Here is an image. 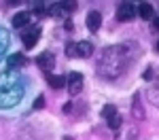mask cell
I'll list each match as a JSON object with an SVG mask.
<instances>
[{
  "label": "cell",
  "instance_id": "cell-1",
  "mask_svg": "<svg viewBox=\"0 0 159 140\" xmlns=\"http://www.w3.org/2000/svg\"><path fill=\"white\" fill-rule=\"evenodd\" d=\"M38 36H40V28L38 25H25V28H21V40H24L25 49H32L38 43Z\"/></svg>",
  "mask_w": 159,
  "mask_h": 140
},
{
  "label": "cell",
  "instance_id": "cell-2",
  "mask_svg": "<svg viewBox=\"0 0 159 140\" xmlns=\"http://www.w3.org/2000/svg\"><path fill=\"white\" fill-rule=\"evenodd\" d=\"M66 87L70 91V96H79L83 91V75L81 72H72L66 76Z\"/></svg>",
  "mask_w": 159,
  "mask_h": 140
},
{
  "label": "cell",
  "instance_id": "cell-3",
  "mask_svg": "<svg viewBox=\"0 0 159 140\" xmlns=\"http://www.w3.org/2000/svg\"><path fill=\"white\" fill-rule=\"evenodd\" d=\"M134 17H136V7L132 2L119 4V11H117V19H119V21H132Z\"/></svg>",
  "mask_w": 159,
  "mask_h": 140
},
{
  "label": "cell",
  "instance_id": "cell-4",
  "mask_svg": "<svg viewBox=\"0 0 159 140\" xmlns=\"http://www.w3.org/2000/svg\"><path fill=\"white\" fill-rule=\"evenodd\" d=\"M36 64H38V68H43L45 72H49L51 68L55 66V55L51 51H45V53H40L36 57Z\"/></svg>",
  "mask_w": 159,
  "mask_h": 140
},
{
  "label": "cell",
  "instance_id": "cell-5",
  "mask_svg": "<svg viewBox=\"0 0 159 140\" xmlns=\"http://www.w3.org/2000/svg\"><path fill=\"white\" fill-rule=\"evenodd\" d=\"M85 24H87V28H89L91 32H98L100 25H102V15H100L98 11H89L87 17H85Z\"/></svg>",
  "mask_w": 159,
  "mask_h": 140
},
{
  "label": "cell",
  "instance_id": "cell-6",
  "mask_svg": "<svg viewBox=\"0 0 159 140\" xmlns=\"http://www.w3.org/2000/svg\"><path fill=\"white\" fill-rule=\"evenodd\" d=\"M91 53H93V45H91L89 40L76 43V55H79V57H89Z\"/></svg>",
  "mask_w": 159,
  "mask_h": 140
},
{
  "label": "cell",
  "instance_id": "cell-7",
  "mask_svg": "<svg viewBox=\"0 0 159 140\" xmlns=\"http://www.w3.org/2000/svg\"><path fill=\"white\" fill-rule=\"evenodd\" d=\"M136 15H140L142 19H153V15H155V9H153L148 2H142V4L136 9Z\"/></svg>",
  "mask_w": 159,
  "mask_h": 140
},
{
  "label": "cell",
  "instance_id": "cell-8",
  "mask_svg": "<svg viewBox=\"0 0 159 140\" xmlns=\"http://www.w3.org/2000/svg\"><path fill=\"white\" fill-rule=\"evenodd\" d=\"M30 21V13H17L15 17H13V28H17V30H21L25 28Z\"/></svg>",
  "mask_w": 159,
  "mask_h": 140
},
{
  "label": "cell",
  "instance_id": "cell-9",
  "mask_svg": "<svg viewBox=\"0 0 159 140\" xmlns=\"http://www.w3.org/2000/svg\"><path fill=\"white\" fill-rule=\"evenodd\" d=\"M47 83H49L53 89H61L64 85H66V79L60 75H51V72H47Z\"/></svg>",
  "mask_w": 159,
  "mask_h": 140
},
{
  "label": "cell",
  "instance_id": "cell-10",
  "mask_svg": "<svg viewBox=\"0 0 159 140\" xmlns=\"http://www.w3.org/2000/svg\"><path fill=\"white\" fill-rule=\"evenodd\" d=\"M147 96H148V102H151V104L159 106V83H157V85H151V87H148Z\"/></svg>",
  "mask_w": 159,
  "mask_h": 140
},
{
  "label": "cell",
  "instance_id": "cell-11",
  "mask_svg": "<svg viewBox=\"0 0 159 140\" xmlns=\"http://www.w3.org/2000/svg\"><path fill=\"white\" fill-rule=\"evenodd\" d=\"M76 7H79V0H61V9L66 13L76 11Z\"/></svg>",
  "mask_w": 159,
  "mask_h": 140
},
{
  "label": "cell",
  "instance_id": "cell-12",
  "mask_svg": "<svg viewBox=\"0 0 159 140\" xmlns=\"http://www.w3.org/2000/svg\"><path fill=\"white\" fill-rule=\"evenodd\" d=\"M24 64H25V55H21V53H15L9 57V66H24Z\"/></svg>",
  "mask_w": 159,
  "mask_h": 140
},
{
  "label": "cell",
  "instance_id": "cell-13",
  "mask_svg": "<svg viewBox=\"0 0 159 140\" xmlns=\"http://www.w3.org/2000/svg\"><path fill=\"white\" fill-rule=\"evenodd\" d=\"M115 115H117V108H115L112 104H108V106L102 108V117H104V119H110V117H115Z\"/></svg>",
  "mask_w": 159,
  "mask_h": 140
},
{
  "label": "cell",
  "instance_id": "cell-14",
  "mask_svg": "<svg viewBox=\"0 0 159 140\" xmlns=\"http://www.w3.org/2000/svg\"><path fill=\"white\" fill-rule=\"evenodd\" d=\"M134 117L136 119H144V111H142V106L138 104V98L134 100Z\"/></svg>",
  "mask_w": 159,
  "mask_h": 140
},
{
  "label": "cell",
  "instance_id": "cell-15",
  "mask_svg": "<svg viewBox=\"0 0 159 140\" xmlns=\"http://www.w3.org/2000/svg\"><path fill=\"white\" fill-rule=\"evenodd\" d=\"M108 123H110V127H112V129H119V127H121V115L117 113L115 117H110Z\"/></svg>",
  "mask_w": 159,
  "mask_h": 140
},
{
  "label": "cell",
  "instance_id": "cell-16",
  "mask_svg": "<svg viewBox=\"0 0 159 140\" xmlns=\"http://www.w3.org/2000/svg\"><path fill=\"white\" fill-rule=\"evenodd\" d=\"M64 13H66V11L61 9V4H53V7L49 9V15H53V17H61Z\"/></svg>",
  "mask_w": 159,
  "mask_h": 140
},
{
  "label": "cell",
  "instance_id": "cell-17",
  "mask_svg": "<svg viewBox=\"0 0 159 140\" xmlns=\"http://www.w3.org/2000/svg\"><path fill=\"white\" fill-rule=\"evenodd\" d=\"M32 11L36 13H43V0H32Z\"/></svg>",
  "mask_w": 159,
  "mask_h": 140
},
{
  "label": "cell",
  "instance_id": "cell-18",
  "mask_svg": "<svg viewBox=\"0 0 159 140\" xmlns=\"http://www.w3.org/2000/svg\"><path fill=\"white\" fill-rule=\"evenodd\" d=\"M66 55H70V57L76 55V45H74V43H68V47H66Z\"/></svg>",
  "mask_w": 159,
  "mask_h": 140
},
{
  "label": "cell",
  "instance_id": "cell-19",
  "mask_svg": "<svg viewBox=\"0 0 159 140\" xmlns=\"http://www.w3.org/2000/svg\"><path fill=\"white\" fill-rule=\"evenodd\" d=\"M43 106H45V100H43V98H38V100L34 102V108H43Z\"/></svg>",
  "mask_w": 159,
  "mask_h": 140
},
{
  "label": "cell",
  "instance_id": "cell-20",
  "mask_svg": "<svg viewBox=\"0 0 159 140\" xmlns=\"http://www.w3.org/2000/svg\"><path fill=\"white\" fill-rule=\"evenodd\" d=\"M21 2H24V0H7L9 7H17V4H21Z\"/></svg>",
  "mask_w": 159,
  "mask_h": 140
},
{
  "label": "cell",
  "instance_id": "cell-21",
  "mask_svg": "<svg viewBox=\"0 0 159 140\" xmlns=\"http://www.w3.org/2000/svg\"><path fill=\"white\" fill-rule=\"evenodd\" d=\"M70 111H72V104H70V102H68V104H66V106H64V113H70Z\"/></svg>",
  "mask_w": 159,
  "mask_h": 140
},
{
  "label": "cell",
  "instance_id": "cell-22",
  "mask_svg": "<svg viewBox=\"0 0 159 140\" xmlns=\"http://www.w3.org/2000/svg\"><path fill=\"white\" fill-rule=\"evenodd\" d=\"M153 28H155V30H159V17L155 19V21H153Z\"/></svg>",
  "mask_w": 159,
  "mask_h": 140
},
{
  "label": "cell",
  "instance_id": "cell-23",
  "mask_svg": "<svg viewBox=\"0 0 159 140\" xmlns=\"http://www.w3.org/2000/svg\"><path fill=\"white\" fill-rule=\"evenodd\" d=\"M155 49H157V51H159V43H157V45H155Z\"/></svg>",
  "mask_w": 159,
  "mask_h": 140
}]
</instances>
